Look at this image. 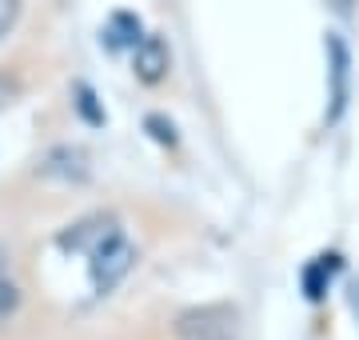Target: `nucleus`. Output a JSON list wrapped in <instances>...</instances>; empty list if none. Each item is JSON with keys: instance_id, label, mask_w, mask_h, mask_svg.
<instances>
[{"instance_id": "obj_1", "label": "nucleus", "mask_w": 359, "mask_h": 340, "mask_svg": "<svg viewBox=\"0 0 359 340\" xmlns=\"http://www.w3.org/2000/svg\"><path fill=\"white\" fill-rule=\"evenodd\" d=\"M60 249H72V252H84L88 256V276H92V288L96 292H112L124 276L132 273L136 264V249L132 240L124 236V228L108 216H96V221H80L72 224V233L60 236Z\"/></svg>"}, {"instance_id": "obj_2", "label": "nucleus", "mask_w": 359, "mask_h": 340, "mask_svg": "<svg viewBox=\"0 0 359 340\" xmlns=\"http://www.w3.org/2000/svg\"><path fill=\"white\" fill-rule=\"evenodd\" d=\"M132 65H136V77L144 84H160L172 65V53H168V44L160 37H144L136 48H132Z\"/></svg>"}, {"instance_id": "obj_3", "label": "nucleus", "mask_w": 359, "mask_h": 340, "mask_svg": "<svg viewBox=\"0 0 359 340\" xmlns=\"http://www.w3.org/2000/svg\"><path fill=\"white\" fill-rule=\"evenodd\" d=\"M327 56H332V108H327V120L335 124L347 108V48L335 32H327Z\"/></svg>"}, {"instance_id": "obj_4", "label": "nucleus", "mask_w": 359, "mask_h": 340, "mask_svg": "<svg viewBox=\"0 0 359 340\" xmlns=\"http://www.w3.org/2000/svg\"><path fill=\"white\" fill-rule=\"evenodd\" d=\"M16 308H20V288H16V280L8 276V256L0 249V325H8Z\"/></svg>"}, {"instance_id": "obj_5", "label": "nucleus", "mask_w": 359, "mask_h": 340, "mask_svg": "<svg viewBox=\"0 0 359 340\" xmlns=\"http://www.w3.org/2000/svg\"><path fill=\"white\" fill-rule=\"evenodd\" d=\"M108 40H112L116 48H120V44H128V48H136V44H140V20H136V16H128V13H116L112 16V25H108Z\"/></svg>"}, {"instance_id": "obj_6", "label": "nucleus", "mask_w": 359, "mask_h": 340, "mask_svg": "<svg viewBox=\"0 0 359 340\" xmlns=\"http://www.w3.org/2000/svg\"><path fill=\"white\" fill-rule=\"evenodd\" d=\"M332 273H335V256H320V261H316L308 273H304V288H308L311 301H320V296H323V288H327Z\"/></svg>"}, {"instance_id": "obj_7", "label": "nucleus", "mask_w": 359, "mask_h": 340, "mask_svg": "<svg viewBox=\"0 0 359 340\" xmlns=\"http://www.w3.org/2000/svg\"><path fill=\"white\" fill-rule=\"evenodd\" d=\"M76 108H80V117L88 120V124H104V112L96 108V96H92L88 84H76Z\"/></svg>"}, {"instance_id": "obj_8", "label": "nucleus", "mask_w": 359, "mask_h": 340, "mask_svg": "<svg viewBox=\"0 0 359 340\" xmlns=\"http://www.w3.org/2000/svg\"><path fill=\"white\" fill-rule=\"evenodd\" d=\"M16 16H20V0H0V40L13 32Z\"/></svg>"}, {"instance_id": "obj_9", "label": "nucleus", "mask_w": 359, "mask_h": 340, "mask_svg": "<svg viewBox=\"0 0 359 340\" xmlns=\"http://www.w3.org/2000/svg\"><path fill=\"white\" fill-rule=\"evenodd\" d=\"M148 129H152V136L160 144H176V132H172V124H164L160 117H148Z\"/></svg>"}]
</instances>
